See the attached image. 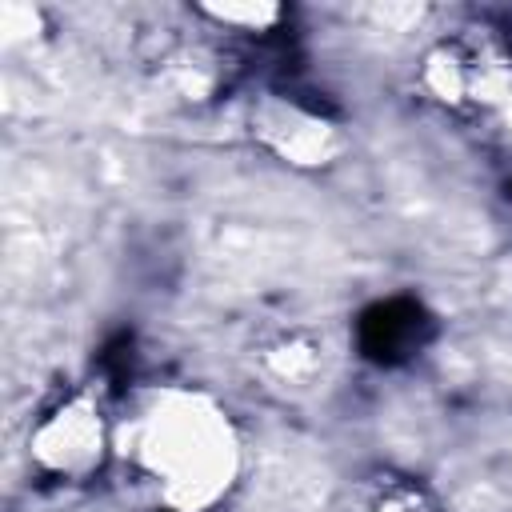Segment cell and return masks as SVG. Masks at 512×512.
I'll list each match as a JSON object with an SVG mask.
<instances>
[{
  "mask_svg": "<svg viewBox=\"0 0 512 512\" xmlns=\"http://www.w3.org/2000/svg\"><path fill=\"white\" fill-rule=\"evenodd\" d=\"M112 472L160 512H212L244 476V436L196 384H136L112 424Z\"/></svg>",
  "mask_w": 512,
  "mask_h": 512,
  "instance_id": "cell-1",
  "label": "cell"
},
{
  "mask_svg": "<svg viewBox=\"0 0 512 512\" xmlns=\"http://www.w3.org/2000/svg\"><path fill=\"white\" fill-rule=\"evenodd\" d=\"M420 92L444 116L484 128L512 80V36L492 28H456L420 60Z\"/></svg>",
  "mask_w": 512,
  "mask_h": 512,
  "instance_id": "cell-2",
  "label": "cell"
},
{
  "mask_svg": "<svg viewBox=\"0 0 512 512\" xmlns=\"http://www.w3.org/2000/svg\"><path fill=\"white\" fill-rule=\"evenodd\" d=\"M112 424L116 412L92 388H68L36 412L28 428V456L36 472L84 484L112 468Z\"/></svg>",
  "mask_w": 512,
  "mask_h": 512,
  "instance_id": "cell-3",
  "label": "cell"
},
{
  "mask_svg": "<svg viewBox=\"0 0 512 512\" xmlns=\"http://www.w3.org/2000/svg\"><path fill=\"white\" fill-rule=\"evenodd\" d=\"M248 128L264 152H272L280 164L304 168V172L336 164L348 148L344 128L328 112L304 104L292 92H260V100H252Z\"/></svg>",
  "mask_w": 512,
  "mask_h": 512,
  "instance_id": "cell-4",
  "label": "cell"
},
{
  "mask_svg": "<svg viewBox=\"0 0 512 512\" xmlns=\"http://www.w3.org/2000/svg\"><path fill=\"white\" fill-rule=\"evenodd\" d=\"M348 512H440L424 484L400 472H376L352 484Z\"/></svg>",
  "mask_w": 512,
  "mask_h": 512,
  "instance_id": "cell-5",
  "label": "cell"
},
{
  "mask_svg": "<svg viewBox=\"0 0 512 512\" xmlns=\"http://www.w3.org/2000/svg\"><path fill=\"white\" fill-rule=\"evenodd\" d=\"M200 16L228 28V32H244V36H264L284 20V8L272 0H232V4H200Z\"/></svg>",
  "mask_w": 512,
  "mask_h": 512,
  "instance_id": "cell-6",
  "label": "cell"
},
{
  "mask_svg": "<svg viewBox=\"0 0 512 512\" xmlns=\"http://www.w3.org/2000/svg\"><path fill=\"white\" fill-rule=\"evenodd\" d=\"M484 132H488V140H492V144H500L504 152H512V80H508V88H504V100L496 104L492 120L484 124Z\"/></svg>",
  "mask_w": 512,
  "mask_h": 512,
  "instance_id": "cell-7",
  "label": "cell"
}]
</instances>
